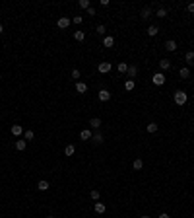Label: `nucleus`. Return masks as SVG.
<instances>
[{
    "instance_id": "obj_1",
    "label": "nucleus",
    "mask_w": 194,
    "mask_h": 218,
    "mask_svg": "<svg viewBox=\"0 0 194 218\" xmlns=\"http://www.w3.org/2000/svg\"><path fill=\"white\" fill-rule=\"evenodd\" d=\"M187 100H188L187 92H183V90H177V92H175V103L177 105H184V103H187Z\"/></svg>"
},
{
    "instance_id": "obj_2",
    "label": "nucleus",
    "mask_w": 194,
    "mask_h": 218,
    "mask_svg": "<svg viewBox=\"0 0 194 218\" xmlns=\"http://www.w3.org/2000/svg\"><path fill=\"white\" fill-rule=\"evenodd\" d=\"M165 80H167V78H165V74H163V72H155L154 76H151V82H154L155 86H163V84H165Z\"/></svg>"
},
{
    "instance_id": "obj_3",
    "label": "nucleus",
    "mask_w": 194,
    "mask_h": 218,
    "mask_svg": "<svg viewBox=\"0 0 194 218\" xmlns=\"http://www.w3.org/2000/svg\"><path fill=\"white\" fill-rule=\"evenodd\" d=\"M72 23V20L70 18H58V22H56V26L60 27V29H68V26Z\"/></svg>"
},
{
    "instance_id": "obj_4",
    "label": "nucleus",
    "mask_w": 194,
    "mask_h": 218,
    "mask_svg": "<svg viewBox=\"0 0 194 218\" xmlns=\"http://www.w3.org/2000/svg\"><path fill=\"white\" fill-rule=\"evenodd\" d=\"M97 97H99L101 101H109V100H111V92H109V90H105V88H103V90H99Z\"/></svg>"
},
{
    "instance_id": "obj_5",
    "label": "nucleus",
    "mask_w": 194,
    "mask_h": 218,
    "mask_svg": "<svg viewBox=\"0 0 194 218\" xmlns=\"http://www.w3.org/2000/svg\"><path fill=\"white\" fill-rule=\"evenodd\" d=\"M10 133L14 134V137H22V134H23V127L22 125H12Z\"/></svg>"
},
{
    "instance_id": "obj_6",
    "label": "nucleus",
    "mask_w": 194,
    "mask_h": 218,
    "mask_svg": "<svg viewBox=\"0 0 194 218\" xmlns=\"http://www.w3.org/2000/svg\"><path fill=\"white\" fill-rule=\"evenodd\" d=\"M97 70L101 72V74H107V72L111 70V63H99L97 64Z\"/></svg>"
},
{
    "instance_id": "obj_7",
    "label": "nucleus",
    "mask_w": 194,
    "mask_h": 218,
    "mask_svg": "<svg viewBox=\"0 0 194 218\" xmlns=\"http://www.w3.org/2000/svg\"><path fill=\"white\" fill-rule=\"evenodd\" d=\"M76 92H78V94H85V92H88V84L78 80V82H76Z\"/></svg>"
},
{
    "instance_id": "obj_8",
    "label": "nucleus",
    "mask_w": 194,
    "mask_h": 218,
    "mask_svg": "<svg viewBox=\"0 0 194 218\" xmlns=\"http://www.w3.org/2000/svg\"><path fill=\"white\" fill-rule=\"evenodd\" d=\"M136 76H138V66L136 64H128V80H132Z\"/></svg>"
},
{
    "instance_id": "obj_9",
    "label": "nucleus",
    "mask_w": 194,
    "mask_h": 218,
    "mask_svg": "<svg viewBox=\"0 0 194 218\" xmlns=\"http://www.w3.org/2000/svg\"><path fill=\"white\" fill-rule=\"evenodd\" d=\"M165 49H167L169 53H175L177 51V43L173 39H169V41H165Z\"/></svg>"
},
{
    "instance_id": "obj_10",
    "label": "nucleus",
    "mask_w": 194,
    "mask_h": 218,
    "mask_svg": "<svg viewBox=\"0 0 194 218\" xmlns=\"http://www.w3.org/2000/svg\"><path fill=\"white\" fill-rule=\"evenodd\" d=\"M91 137H93V134H91V130H89V129H82L80 130V138H82V140H89Z\"/></svg>"
},
{
    "instance_id": "obj_11",
    "label": "nucleus",
    "mask_w": 194,
    "mask_h": 218,
    "mask_svg": "<svg viewBox=\"0 0 194 218\" xmlns=\"http://www.w3.org/2000/svg\"><path fill=\"white\" fill-rule=\"evenodd\" d=\"M49 187H51V185H49L47 179H41V181L37 183V189H39V191H49Z\"/></svg>"
},
{
    "instance_id": "obj_12",
    "label": "nucleus",
    "mask_w": 194,
    "mask_h": 218,
    "mask_svg": "<svg viewBox=\"0 0 194 218\" xmlns=\"http://www.w3.org/2000/svg\"><path fill=\"white\" fill-rule=\"evenodd\" d=\"M140 16H142V20H150V18H151V8L146 6L142 12H140Z\"/></svg>"
},
{
    "instance_id": "obj_13",
    "label": "nucleus",
    "mask_w": 194,
    "mask_h": 218,
    "mask_svg": "<svg viewBox=\"0 0 194 218\" xmlns=\"http://www.w3.org/2000/svg\"><path fill=\"white\" fill-rule=\"evenodd\" d=\"M159 68H161V70H169V68H171V60L169 59H161L159 60Z\"/></svg>"
},
{
    "instance_id": "obj_14",
    "label": "nucleus",
    "mask_w": 194,
    "mask_h": 218,
    "mask_svg": "<svg viewBox=\"0 0 194 218\" xmlns=\"http://www.w3.org/2000/svg\"><path fill=\"white\" fill-rule=\"evenodd\" d=\"M25 148H27V140H22V138H19V140H16V150L23 152Z\"/></svg>"
},
{
    "instance_id": "obj_15",
    "label": "nucleus",
    "mask_w": 194,
    "mask_h": 218,
    "mask_svg": "<svg viewBox=\"0 0 194 218\" xmlns=\"http://www.w3.org/2000/svg\"><path fill=\"white\" fill-rule=\"evenodd\" d=\"M93 210H95L97 214H103V212L107 210V207H105L103 203H95V204H93Z\"/></svg>"
},
{
    "instance_id": "obj_16",
    "label": "nucleus",
    "mask_w": 194,
    "mask_h": 218,
    "mask_svg": "<svg viewBox=\"0 0 194 218\" xmlns=\"http://www.w3.org/2000/svg\"><path fill=\"white\" fill-rule=\"evenodd\" d=\"M113 45H115L113 35H105V39H103V47H113Z\"/></svg>"
},
{
    "instance_id": "obj_17",
    "label": "nucleus",
    "mask_w": 194,
    "mask_h": 218,
    "mask_svg": "<svg viewBox=\"0 0 194 218\" xmlns=\"http://www.w3.org/2000/svg\"><path fill=\"white\" fill-rule=\"evenodd\" d=\"M89 127H91V129H99V127H101V119H99V117L89 119Z\"/></svg>"
},
{
    "instance_id": "obj_18",
    "label": "nucleus",
    "mask_w": 194,
    "mask_h": 218,
    "mask_svg": "<svg viewBox=\"0 0 194 218\" xmlns=\"http://www.w3.org/2000/svg\"><path fill=\"white\" fill-rule=\"evenodd\" d=\"M184 60H187L190 66H194V51H188L187 55H184Z\"/></svg>"
},
{
    "instance_id": "obj_19",
    "label": "nucleus",
    "mask_w": 194,
    "mask_h": 218,
    "mask_svg": "<svg viewBox=\"0 0 194 218\" xmlns=\"http://www.w3.org/2000/svg\"><path fill=\"white\" fill-rule=\"evenodd\" d=\"M91 142H93V144H101V142H103V134L101 133H95L91 137Z\"/></svg>"
},
{
    "instance_id": "obj_20",
    "label": "nucleus",
    "mask_w": 194,
    "mask_h": 218,
    "mask_svg": "<svg viewBox=\"0 0 194 218\" xmlns=\"http://www.w3.org/2000/svg\"><path fill=\"white\" fill-rule=\"evenodd\" d=\"M74 152H76V146H74V144H68L64 148V154L66 156H74Z\"/></svg>"
},
{
    "instance_id": "obj_21",
    "label": "nucleus",
    "mask_w": 194,
    "mask_h": 218,
    "mask_svg": "<svg viewBox=\"0 0 194 218\" xmlns=\"http://www.w3.org/2000/svg\"><path fill=\"white\" fill-rule=\"evenodd\" d=\"M157 33H159V29L155 26H150V27H148V35H150V37H155Z\"/></svg>"
},
{
    "instance_id": "obj_22",
    "label": "nucleus",
    "mask_w": 194,
    "mask_h": 218,
    "mask_svg": "<svg viewBox=\"0 0 194 218\" xmlns=\"http://www.w3.org/2000/svg\"><path fill=\"white\" fill-rule=\"evenodd\" d=\"M134 80H126L124 82V90H126V92H132V90H134Z\"/></svg>"
},
{
    "instance_id": "obj_23",
    "label": "nucleus",
    "mask_w": 194,
    "mask_h": 218,
    "mask_svg": "<svg viewBox=\"0 0 194 218\" xmlns=\"http://www.w3.org/2000/svg\"><path fill=\"white\" fill-rule=\"evenodd\" d=\"M117 70L118 72H128V64H126V63H118L117 64Z\"/></svg>"
},
{
    "instance_id": "obj_24",
    "label": "nucleus",
    "mask_w": 194,
    "mask_h": 218,
    "mask_svg": "<svg viewBox=\"0 0 194 218\" xmlns=\"http://www.w3.org/2000/svg\"><path fill=\"white\" fill-rule=\"evenodd\" d=\"M179 76H181V78H188V76H190V70H188L187 66L181 68V70H179Z\"/></svg>"
},
{
    "instance_id": "obj_25",
    "label": "nucleus",
    "mask_w": 194,
    "mask_h": 218,
    "mask_svg": "<svg viewBox=\"0 0 194 218\" xmlns=\"http://www.w3.org/2000/svg\"><path fill=\"white\" fill-rule=\"evenodd\" d=\"M132 167H134V170H142V167H144V162H142V160H134V164H132Z\"/></svg>"
},
{
    "instance_id": "obj_26",
    "label": "nucleus",
    "mask_w": 194,
    "mask_h": 218,
    "mask_svg": "<svg viewBox=\"0 0 194 218\" xmlns=\"http://www.w3.org/2000/svg\"><path fill=\"white\" fill-rule=\"evenodd\" d=\"M157 123H150V125H148V133H157Z\"/></svg>"
},
{
    "instance_id": "obj_27",
    "label": "nucleus",
    "mask_w": 194,
    "mask_h": 218,
    "mask_svg": "<svg viewBox=\"0 0 194 218\" xmlns=\"http://www.w3.org/2000/svg\"><path fill=\"white\" fill-rule=\"evenodd\" d=\"M74 39H76V41H84L85 39V33H84V31H76V33H74Z\"/></svg>"
},
{
    "instance_id": "obj_28",
    "label": "nucleus",
    "mask_w": 194,
    "mask_h": 218,
    "mask_svg": "<svg viewBox=\"0 0 194 218\" xmlns=\"http://www.w3.org/2000/svg\"><path fill=\"white\" fill-rule=\"evenodd\" d=\"M78 6H80L82 10H88V8H89V0H80V2H78Z\"/></svg>"
},
{
    "instance_id": "obj_29",
    "label": "nucleus",
    "mask_w": 194,
    "mask_h": 218,
    "mask_svg": "<svg viewBox=\"0 0 194 218\" xmlns=\"http://www.w3.org/2000/svg\"><path fill=\"white\" fill-rule=\"evenodd\" d=\"M23 137H25V140H33L35 133H33V130H25V133H23Z\"/></svg>"
},
{
    "instance_id": "obj_30",
    "label": "nucleus",
    "mask_w": 194,
    "mask_h": 218,
    "mask_svg": "<svg viewBox=\"0 0 194 218\" xmlns=\"http://www.w3.org/2000/svg\"><path fill=\"white\" fill-rule=\"evenodd\" d=\"M157 18H165V16H167V10H165V8H157Z\"/></svg>"
},
{
    "instance_id": "obj_31",
    "label": "nucleus",
    "mask_w": 194,
    "mask_h": 218,
    "mask_svg": "<svg viewBox=\"0 0 194 218\" xmlns=\"http://www.w3.org/2000/svg\"><path fill=\"white\" fill-rule=\"evenodd\" d=\"M91 199L93 201H99V191H97V189H93V191H91Z\"/></svg>"
},
{
    "instance_id": "obj_32",
    "label": "nucleus",
    "mask_w": 194,
    "mask_h": 218,
    "mask_svg": "<svg viewBox=\"0 0 194 218\" xmlns=\"http://www.w3.org/2000/svg\"><path fill=\"white\" fill-rule=\"evenodd\" d=\"M80 76H82V74H80V70H78V68H74V70H72V78H76V80H78Z\"/></svg>"
},
{
    "instance_id": "obj_33",
    "label": "nucleus",
    "mask_w": 194,
    "mask_h": 218,
    "mask_svg": "<svg viewBox=\"0 0 194 218\" xmlns=\"http://www.w3.org/2000/svg\"><path fill=\"white\" fill-rule=\"evenodd\" d=\"M105 31H107V29H105V26H97V33H99V35H103Z\"/></svg>"
},
{
    "instance_id": "obj_34",
    "label": "nucleus",
    "mask_w": 194,
    "mask_h": 218,
    "mask_svg": "<svg viewBox=\"0 0 194 218\" xmlns=\"http://www.w3.org/2000/svg\"><path fill=\"white\" fill-rule=\"evenodd\" d=\"M187 8H188V12H190V14H194V2H190Z\"/></svg>"
},
{
    "instance_id": "obj_35",
    "label": "nucleus",
    "mask_w": 194,
    "mask_h": 218,
    "mask_svg": "<svg viewBox=\"0 0 194 218\" xmlns=\"http://www.w3.org/2000/svg\"><path fill=\"white\" fill-rule=\"evenodd\" d=\"M88 14H89V16H95V8L89 6V8H88Z\"/></svg>"
},
{
    "instance_id": "obj_36",
    "label": "nucleus",
    "mask_w": 194,
    "mask_h": 218,
    "mask_svg": "<svg viewBox=\"0 0 194 218\" xmlns=\"http://www.w3.org/2000/svg\"><path fill=\"white\" fill-rule=\"evenodd\" d=\"M72 22H74V23H82V16H76V18H74Z\"/></svg>"
},
{
    "instance_id": "obj_37",
    "label": "nucleus",
    "mask_w": 194,
    "mask_h": 218,
    "mask_svg": "<svg viewBox=\"0 0 194 218\" xmlns=\"http://www.w3.org/2000/svg\"><path fill=\"white\" fill-rule=\"evenodd\" d=\"M159 218H171V216H169L167 212H161V214H159Z\"/></svg>"
},
{
    "instance_id": "obj_38",
    "label": "nucleus",
    "mask_w": 194,
    "mask_h": 218,
    "mask_svg": "<svg viewBox=\"0 0 194 218\" xmlns=\"http://www.w3.org/2000/svg\"><path fill=\"white\" fill-rule=\"evenodd\" d=\"M2 31H4V27H2V23H0V33H2Z\"/></svg>"
},
{
    "instance_id": "obj_39",
    "label": "nucleus",
    "mask_w": 194,
    "mask_h": 218,
    "mask_svg": "<svg viewBox=\"0 0 194 218\" xmlns=\"http://www.w3.org/2000/svg\"><path fill=\"white\" fill-rule=\"evenodd\" d=\"M140 218H150V216H146V214H144V216H140Z\"/></svg>"
},
{
    "instance_id": "obj_40",
    "label": "nucleus",
    "mask_w": 194,
    "mask_h": 218,
    "mask_svg": "<svg viewBox=\"0 0 194 218\" xmlns=\"http://www.w3.org/2000/svg\"><path fill=\"white\" fill-rule=\"evenodd\" d=\"M47 218H55V216H47Z\"/></svg>"
},
{
    "instance_id": "obj_41",
    "label": "nucleus",
    "mask_w": 194,
    "mask_h": 218,
    "mask_svg": "<svg viewBox=\"0 0 194 218\" xmlns=\"http://www.w3.org/2000/svg\"><path fill=\"white\" fill-rule=\"evenodd\" d=\"M192 80H194V76H192Z\"/></svg>"
}]
</instances>
